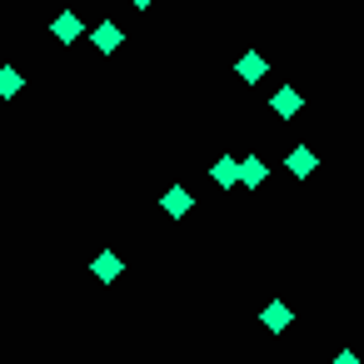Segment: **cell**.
Instances as JSON below:
<instances>
[{"label": "cell", "instance_id": "obj_1", "mask_svg": "<svg viewBox=\"0 0 364 364\" xmlns=\"http://www.w3.org/2000/svg\"><path fill=\"white\" fill-rule=\"evenodd\" d=\"M50 36H55L60 46H75V41L85 36V21H80L75 11H65V16H55V21H50Z\"/></svg>", "mask_w": 364, "mask_h": 364}, {"label": "cell", "instance_id": "obj_2", "mask_svg": "<svg viewBox=\"0 0 364 364\" xmlns=\"http://www.w3.org/2000/svg\"><path fill=\"white\" fill-rule=\"evenodd\" d=\"M90 41H95V50H100V55H115V50L125 46V31L105 21V26H95V36H90Z\"/></svg>", "mask_w": 364, "mask_h": 364}, {"label": "cell", "instance_id": "obj_3", "mask_svg": "<svg viewBox=\"0 0 364 364\" xmlns=\"http://www.w3.org/2000/svg\"><path fill=\"white\" fill-rule=\"evenodd\" d=\"M259 319H264V329H269V334H279V329H289V319H294V314H289V304L269 299V309H264Z\"/></svg>", "mask_w": 364, "mask_h": 364}, {"label": "cell", "instance_id": "obj_4", "mask_svg": "<svg viewBox=\"0 0 364 364\" xmlns=\"http://www.w3.org/2000/svg\"><path fill=\"white\" fill-rule=\"evenodd\" d=\"M235 70H240V80H245V85H255V80H264V55H255V50H250V55H240V65H235Z\"/></svg>", "mask_w": 364, "mask_h": 364}, {"label": "cell", "instance_id": "obj_5", "mask_svg": "<svg viewBox=\"0 0 364 364\" xmlns=\"http://www.w3.org/2000/svg\"><path fill=\"white\" fill-rule=\"evenodd\" d=\"M215 185H220V190H230V185H240V160H235V155H225V160H215Z\"/></svg>", "mask_w": 364, "mask_h": 364}, {"label": "cell", "instance_id": "obj_6", "mask_svg": "<svg viewBox=\"0 0 364 364\" xmlns=\"http://www.w3.org/2000/svg\"><path fill=\"white\" fill-rule=\"evenodd\" d=\"M274 115H299V90L294 85H279L274 90Z\"/></svg>", "mask_w": 364, "mask_h": 364}, {"label": "cell", "instance_id": "obj_7", "mask_svg": "<svg viewBox=\"0 0 364 364\" xmlns=\"http://www.w3.org/2000/svg\"><path fill=\"white\" fill-rule=\"evenodd\" d=\"M289 170H294V175H314V170H319V155L299 145V150H289Z\"/></svg>", "mask_w": 364, "mask_h": 364}, {"label": "cell", "instance_id": "obj_8", "mask_svg": "<svg viewBox=\"0 0 364 364\" xmlns=\"http://www.w3.org/2000/svg\"><path fill=\"white\" fill-rule=\"evenodd\" d=\"M160 205H165V215H190V205H195V200H190V190H180V185H175V190H165V200H160Z\"/></svg>", "mask_w": 364, "mask_h": 364}, {"label": "cell", "instance_id": "obj_9", "mask_svg": "<svg viewBox=\"0 0 364 364\" xmlns=\"http://www.w3.org/2000/svg\"><path fill=\"white\" fill-rule=\"evenodd\" d=\"M90 269H95V279H120V274H125V259H120V255H100Z\"/></svg>", "mask_w": 364, "mask_h": 364}, {"label": "cell", "instance_id": "obj_10", "mask_svg": "<svg viewBox=\"0 0 364 364\" xmlns=\"http://www.w3.org/2000/svg\"><path fill=\"white\" fill-rule=\"evenodd\" d=\"M240 185H250V190H255V185H264V160H255V155H250V160H240Z\"/></svg>", "mask_w": 364, "mask_h": 364}, {"label": "cell", "instance_id": "obj_11", "mask_svg": "<svg viewBox=\"0 0 364 364\" xmlns=\"http://www.w3.org/2000/svg\"><path fill=\"white\" fill-rule=\"evenodd\" d=\"M21 85H26V80H21V70H16V65L0 70V95H6V100H11V95H21Z\"/></svg>", "mask_w": 364, "mask_h": 364}, {"label": "cell", "instance_id": "obj_12", "mask_svg": "<svg viewBox=\"0 0 364 364\" xmlns=\"http://www.w3.org/2000/svg\"><path fill=\"white\" fill-rule=\"evenodd\" d=\"M334 364H364L359 354H334Z\"/></svg>", "mask_w": 364, "mask_h": 364}, {"label": "cell", "instance_id": "obj_13", "mask_svg": "<svg viewBox=\"0 0 364 364\" xmlns=\"http://www.w3.org/2000/svg\"><path fill=\"white\" fill-rule=\"evenodd\" d=\"M130 6H140V11H145V6H150V0H130Z\"/></svg>", "mask_w": 364, "mask_h": 364}]
</instances>
